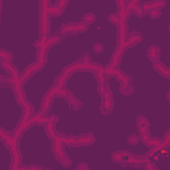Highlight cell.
Instances as JSON below:
<instances>
[{
  "label": "cell",
  "mask_w": 170,
  "mask_h": 170,
  "mask_svg": "<svg viewBox=\"0 0 170 170\" xmlns=\"http://www.w3.org/2000/svg\"><path fill=\"white\" fill-rule=\"evenodd\" d=\"M148 56H149V58L151 61L156 63L160 57V48L157 47V45H151V47L148 49Z\"/></svg>",
  "instance_id": "obj_1"
},
{
  "label": "cell",
  "mask_w": 170,
  "mask_h": 170,
  "mask_svg": "<svg viewBox=\"0 0 170 170\" xmlns=\"http://www.w3.org/2000/svg\"><path fill=\"white\" fill-rule=\"evenodd\" d=\"M84 20L86 21V23H92V21L96 20V16L92 13V12H89V13H86L85 16H84Z\"/></svg>",
  "instance_id": "obj_2"
},
{
  "label": "cell",
  "mask_w": 170,
  "mask_h": 170,
  "mask_svg": "<svg viewBox=\"0 0 170 170\" xmlns=\"http://www.w3.org/2000/svg\"><path fill=\"white\" fill-rule=\"evenodd\" d=\"M149 15L151 16V19H157L161 15V10H151V11H149Z\"/></svg>",
  "instance_id": "obj_3"
},
{
  "label": "cell",
  "mask_w": 170,
  "mask_h": 170,
  "mask_svg": "<svg viewBox=\"0 0 170 170\" xmlns=\"http://www.w3.org/2000/svg\"><path fill=\"white\" fill-rule=\"evenodd\" d=\"M128 142H129V144H132V145L137 144V142H138V137H136V136H130V137L128 138Z\"/></svg>",
  "instance_id": "obj_4"
}]
</instances>
